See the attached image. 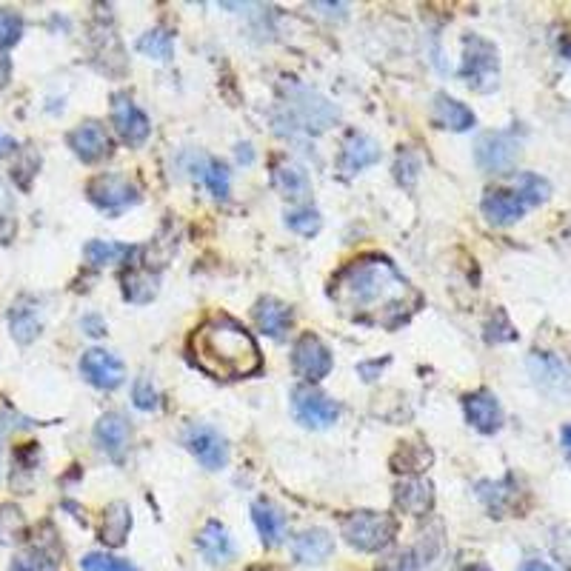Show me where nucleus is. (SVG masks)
Listing matches in <instances>:
<instances>
[{"label":"nucleus","mask_w":571,"mask_h":571,"mask_svg":"<svg viewBox=\"0 0 571 571\" xmlns=\"http://www.w3.org/2000/svg\"><path fill=\"white\" fill-rule=\"evenodd\" d=\"M329 297L349 320L386 329L406 323L420 306V295L412 283L394 269L392 260L380 255L346 263L332 280Z\"/></svg>","instance_id":"obj_1"},{"label":"nucleus","mask_w":571,"mask_h":571,"mask_svg":"<svg viewBox=\"0 0 571 571\" xmlns=\"http://www.w3.org/2000/svg\"><path fill=\"white\" fill-rule=\"evenodd\" d=\"M189 352L200 372L217 380H240L260 369V349L237 320L226 315L209 317L200 323L189 340Z\"/></svg>","instance_id":"obj_2"},{"label":"nucleus","mask_w":571,"mask_h":571,"mask_svg":"<svg viewBox=\"0 0 571 571\" xmlns=\"http://www.w3.org/2000/svg\"><path fill=\"white\" fill-rule=\"evenodd\" d=\"M552 195V183L534 172L517 175L512 189H489L483 195V215L494 226H512L520 217L526 215V209L546 203Z\"/></svg>","instance_id":"obj_3"},{"label":"nucleus","mask_w":571,"mask_h":571,"mask_svg":"<svg viewBox=\"0 0 571 571\" xmlns=\"http://www.w3.org/2000/svg\"><path fill=\"white\" fill-rule=\"evenodd\" d=\"M340 534L357 552H383L397 537V520L386 512H352L340 520Z\"/></svg>","instance_id":"obj_4"},{"label":"nucleus","mask_w":571,"mask_h":571,"mask_svg":"<svg viewBox=\"0 0 571 571\" xmlns=\"http://www.w3.org/2000/svg\"><path fill=\"white\" fill-rule=\"evenodd\" d=\"M460 78L472 86L474 92L489 95L500 83V55L492 40L480 35L463 38V63H460Z\"/></svg>","instance_id":"obj_5"},{"label":"nucleus","mask_w":571,"mask_h":571,"mask_svg":"<svg viewBox=\"0 0 571 571\" xmlns=\"http://www.w3.org/2000/svg\"><path fill=\"white\" fill-rule=\"evenodd\" d=\"M526 369L532 375L534 386L554 403H569L571 400V372L560 357L549 352H532L526 360Z\"/></svg>","instance_id":"obj_6"},{"label":"nucleus","mask_w":571,"mask_h":571,"mask_svg":"<svg viewBox=\"0 0 571 571\" xmlns=\"http://www.w3.org/2000/svg\"><path fill=\"white\" fill-rule=\"evenodd\" d=\"M520 155V140L512 132H486L474 143V160L489 175L512 172Z\"/></svg>","instance_id":"obj_7"},{"label":"nucleus","mask_w":571,"mask_h":571,"mask_svg":"<svg viewBox=\"0 0 571 571\" xmlns=\"http://www.w3.org/2000/svg\"><path fill=\"white\" fill-rule=\"evenodd\" d=\"M289 112L295 115L300 129L315 132V135L317 132H326L337 120V115H340L329 100L320 98L312 89L297 86V83H289Z\"/></svg>","instance_id":"obj_8"},{"label":"nucleus","mask_w":571,"mask_h":571,"mask_svg":"<svg viewBox=\"0 0 571 571\" xmlns=\"http://www.w3.org/2000/svg\"><path fill=\"white\" fill-rule=\"evenodd\" d=\"M86 195L100 212L112 217L123 215L129 206H135L140 200L138 186L129 178H123V175H98L86 186Z\"/></svg>","instance_id":"obj_9"},{"label":"nucleus","mask_w":571,"mask_h":571,"mask_svg":"<svg viewBox=\"0 0 571 571\" xmlns=\"http://www.w3.org/2000/svg\"><path fill=\"white\" fill-rule=\"evenodd\" d=\"M292 409H295L297 423H303L306 429H329L340 417V406L335 400H329L326 394L317 392L312 386H295Z\"/></svg>","instance_id":"obj_10"},{"label":"nucleus","mask_w":571,"mask_h":571,"mask_svg":"<svg viewBox=\"0 0 571 571\" xmlns=\"http://www.w3.org/2000/svg\"><path fill=\"white\" fill-rule=\"evenodd\" d=\"M292 366H295L297 377H303L306 383H317L323 377H329L335 360L329 346L317 335H303L292 349Z\"/></svg>","instance_id":"obj_11"},{"label":"nucleus","mask_w":571,"mask_h":571,"mask_svg":"<svg viewBox=\"0 0 571 571\" xmlns=\"http://www.w3.org/2000/svg\"><path fill=\"white\" fill-rule=\"evenodd\" d=\"M186 449L195 454L197 460L209 469V472H217L229 463V443L220 432H215L212 426H203V423H195L186 429V437H183Z\"/></svg>","instance_id":"obj_12"},{"label":"nucleus","mask_w":571,"mask_h":571,"mask_svg":"<svg viewBox=\"0 0 571 571\" xmlns=\"http://www.w3.org/2000/svg\"><path fill=\"white\" fill-rule=\"evenodd\" d=\"M112 123H115V129H118V135L123 143H129V146H143L146 140H149V132H152V123L149 118L143 115L138 109V103L129 98L126 92H118L115 98H112Z\"/></svg>","instance_id":"obj_13"},{"label":"nucleus","mask_w":571,"mask_h":571,"mask_svg":"<svg viewBox=\"0 0 571 571\" xmlns=\"http://www.w3.org/2000/svg\"><path fill=\"white\" fill-rule=\"evenodd\" d=\"M80 375L86 377L92 386L103 389V392H112V389H118L120 383H123L126 369H123V363L115 355H109L103 349H92V352H86V355L80 357Z\"/></svg>","instance_id":"obj_14"},{"label":"nucleus","mask_w":571,"mask_h":571,"mask_svg":"<svg viewBox=\"0 0 571 571\" xmlns=\"http://www.w3.org/2000/svg\"><path fill=\"white\" fill-rule=\"evenodd\" d=\"M463 412H466V420H469L480 434H494L503 429L500 400H497L492 392H486V389L466 394V397H463Z\"/></svg>","instance_id":"obj_15"},{"label":"nucleus","mask_w":571,"mask_h":571,"mask_svg":"<svg viewBox=\"0 0 571 571\" xmlns=\"http://www.w3.org/2000/svg\"><path fill=\"white\" fill-rule=\"evenodd\" d=\"M69 146L83 163H100V160L112 155V140L106 135V129L95 120L80 123L78 129H72L69 132Z\"/></svg>","instance_id":"obj_16"},{"label":"nucleus","mask_w":571,"mask_h":571,"mask_svg":"<svg viewBox=\"0 0 571 571\" xmlns=\"http://www.w3.org/2000/svg\"><path fill=\"white\" fill-rule=\"evenodd\" d=\"M129 437H132V429H129L126 417L118 412L103 414L98 420V426H95V440H98V446L106 452V457H112L115 463H123V460H126Z\"/></svg>","instance_id":"obj_17"},{"label":"nucleus","mask_w":571,"mask_h":571,"mask_svg":"<svg viewBox=\"0 0 571 571\" xmlns=\"http://www.w3.org/2000/svg\"><path fill=\"white\" fill-rule=\"evenodd\" d=\"M332 552H335V537L326 529H306L292 543V554L303 566H320L332 557Z\"/></svg>","instance_id":"obj_18"},{"label":"nucleus","mask_w":571,"mask_h":571,"mask_svg":"<svg viewBox=\"0 0 571 571\" xmlns=\"http://www.w3.org/2000/svg\"><path fill=\"white\" fill-rule=\"evenodd\" d=\"M252 315H255L257 329L272 340H283L292 326V309L286 303H280L277 297H260Z\"/></svg>","instance_id":"obj_19"},{"label":"nucleus","mask_w":571,"mask_h":571,"mask_svg":"<svg viewBox=\"0 0 571 571\" xmlns=\"http://www.w3.org/2000/svg\"><path fill=\"white\" fill-rule=\"evenodd\" d=\"M394 503L412 517H423V514L432 512L434 506V489L429 480H420V477H409L403 483L394 486Z\"/></svg>","instance_id":"obj_20"},{"label":"nucleus","mask_w":571,"mask_h":571,"mask_svg":"<svg viewBox=\"0 0 571 571\" xmlns=\"http://www.w3.org/2000/svg\"><path fill=\"white\" fill-rule=\"evenodd\" d=\"M377 160H380V143L369 135H352L343 143V152H340V172L357 175L366 166H375Z\"/></svg>","instance_id":"obj_21"},{"label":"nucleus","mask_w":571,"mask_h":571,"mask_svg":"<svg viewBox=\"0 0 571 571\" xmlns=\"http://www.w3.org/2000/svg\"><path fill=\"white\" fill-rule=\"evenodd\" d=\"M432 118L440 129H449V132H469L474 126L472 109L457 98H449L446 92L434 95Z\"/></svg>","instance_id":"obj_22"},{"label":"nucleus","mask_w":571,"mask_h":571,"mask_svg":"<svg viewBox=\"0 0 571 571\" xmlns=\"http://www.w3.org/2000/svg\"><path fill=\"white\" fill-rule=\"evenodd\" d=\"M9 329H12V337L18 340L20 346L32 343L43 329V315H40L38 303L29 300V297H20L18 303L9 309Z\"/></svg>","instance_id":"obj_23"},{"label":"nucleus","mask_w":571,"mask_h":571,"mask_svg":"<svg viewBox=\"0 0 571 571\" xmlns=\"http://www.w3.org/2000/svg\"><path fill=\"white\" fill-rule=\"evenodd\" d=\"M197 549L200 554L209 560V563H215V566H223V563H229L232 557H235V543H232V537L229 532L217 523V520H209L200 534H197Z\"/></svg>","instance_id":"obj_24"},{"label":"nucleus","mask_w":571,"mask_h":571,"mask_svg":"<svg viewBox=\"0 0 571 571\" xmlns=\"http://www.w3.org/2000/svg\"><path fill=\"white\" fill-rule=\"evenodd\" d=\"M120 283H123V297H126L129 303L143 306V303L155 300V295H158L160 275L158 272H152V269L143 263V266L126 269V272L120 275Z\"/></svg>","instance_id":"obj_25"},{"label":"nucleus","mask_w":571,"mask_h":571,"mask_svg":"<svg viewBox=\"0 0 571 571\" xmlns=\"http://www.w3.org/2000/svg\"><path fill=\"white\" fill-rule=\"evenodd\" d=\"M252 517H255L257 532H260L266 546L275 549V546L283 543V537H286V514L280 512L272 500H257L255 506H252Z\"/></svg>","instance_id":"obj_26"},{"label":"nucleus","mask_w":571,"mask_h":571,"mask_svg":"<svg viewBox=\"0 0 571 571\" xmlns=\"http://www.w3.org/2000/svg\"><path fill=\"white\" fill-rule=\"evenodd\" d=\"M129 529H132V509H129V503H123V500L109 503V506H106V512H103L100 540H103L106 546L118 549V546L126 543Z\"/></svg>","instance_id":"obj_27"},{"label":"nucleus","mask_w":571,"mask_h":571,"mask_svg":"<svg viewBox=\"0 0 571 571\" xmlns=\"http://www.w3.org/2000/svg\"><path fill=\"white\" fill-rule=\"evenodd\" d=\"M477 497L489 506L494 517H503L517 503V483H514V477L497 480V483L483 480V483H477Z\"/></svg>","instance_id":"obj_28"},{"label":"nucleus","mask_w":571,"mask_h":571,"mask_svg":"<svg viewBox=\"0 0 571 571\" xmlns=\"http://www.w3.org/2000/svg\"><path fill=\"white\" fill-rule=\"evenodd\" d=\"M272 183H275V189L286 200H306L309 192H312L309 175L300 166H295V163H277Z\"/></svg>","instance_id":"obj_29"},{"label":"nucleus","mask_w":571,"mask_h":571,"mask_svg":"<svg viewBox=\"0 0 571 571\" xmlns=\"http://www.w3.org/2000/svg\"><path fill=\"white\" fill-rule=\"evenodd\" d=\"M138 249L135 246H126V243H109V240H89L83 246V255L89 260V266H112V263H123L135 255Z\"/></svg>","instance_id":"obj_30"},{"label":"nucleus","mask_w":571,"mask_h":571,"mask_svg":"<svg viewBox=\"0 0 571 571\" xmlns=\"http://www.w3.org/2000/svg\"><path fill=\"white\" fill-rule=\"evenodd\" d=\"M9 571H60V563L49 549L32 546V549H23L20 554H15Z\"/></svg>","instance_id":"obj_31"},{"label":"nucleus","mask_w":571,"mask_h":571,"mask_svg":"<svg viewBox=\"0 0 571 571\" xmlns=\"http://www.w3.org/2000/svg\"><path fill=\"white\" fill-rule=\"evenodd\" d=\"M394 472L420 474L432 466V452L426 446H403L400 452L392 457Z\"/></svg>","instance_id":"obj_32"},{"label":"nucleus","mask_w":571,"mask_h":571,"mask_svg":"<svg viewBox=\"0 0 571 571\" xmlns=\"http://www.w3.org/2000/svg\"><path fill=\"white\" fill-rule=\"evenodd\" d=\"M138 52L146 55V58L169 60L175 55V40H172V35L166 29H152V32H146L138 40Z\"/></svg>","instance_id":"obj_33"},{"label":"nucleus","mask_w":571,"mask_h":571,"mask_svg":"<svg viewBox=\"0 0 571 571\" xmlns=\"http://www.w3.org/2000/svg\"><path fill=\"white\" fill-rule=\"evenodd\" d=\"M23 537H26V517H23V512L12 503L0 506V543L9 546V543L23 540Z\"/></svg>","instance_id":"obj_34"},{"label":"nucleus","mask_w":571,"mask_h":571,"mask_svg":"<svg viewBox=\"0 0 571 571\" xmlns=\"http://www.w3.org/2000/svg\"><path fill=\"white\" fill-rule=\"evenodd\" d=\"M286 226L297 232V235L303 237H312L320 232V226H323V217L317 209L312 206H303V209H295V212H286Z\"/></svg>","instance_id":"obj_35"},{"label":"nucleus","mask_w":571,"mask_h":571,"mask_svg":"<svg viewBox=\"0 0 571 571\" xmlns=\"http://www.w3.org/2000/svg\"><path fill=\"white\" fill-rule=\"evenodd\" d=\"M200 178L206 180L209 192L215 197H229V169H226V163H220V160H206Z\"/></svg>","instance_id":"obj_36"},{"label":"nucleus","mask_w":571,"mask_h":571,"mask_svg":"<svg viewBox=\"0 0 571 571\" xmlns=\"http://www.w3.org/2000/svg\"><path fill=\"white\" fill-rule=\"evenodd\" d=\"M23 35V18L15 9H0V52L12 49Z\"/></svg>","instance_id":"obj_37"},{"label":"nucleus","mask_w":571,"mask_h":571,"mask_svg":"<svg viewBox=\"0 0 571 571\" xmlns=\"http://www.w3.org/2000/svg\"><path fill=\"white\" fill-rule=\"evenodd\" d=\"M15 235V197L9 192V186L0 180V240L9 243Z\"/></svg>","instance_id":"obj_38"},{"label":"nucleus","mask_w":571,"mask_h":571,"mask_svg":"<svg viewBox=\"0 0 571 571\" xmlns=\"http://www.w3.org/2000/svg\"><path fill=\"white\" fill-rule=\"evenodd\" d=\"M80 569L83 571H138L129 560H120V557H112V554H100L92 552L86 554L80 560Z\"/></svg>","instance_id":"obj_39"},{"label":"nucleus","mask_w":571,"mask_h":571,"mask_svg":"<svg viewBox=\"0 0 571 571\" xmlns=\"http://www.w3.org/2000/svg\"><path fill=\"white\" fill-rule=\"evenodd\" d=\"M486 340H489V343H512V340H517V332H514V326L503 312H494V315L489 317V323H486Z\"/></svg>","instance_id":"obj_40"},{"label":"nucleus","mask_w":571,"mask_h":571,"mask_svg":"<svg viewBox=\"0 0 571 571\" xmlns=\"http://www.w3.org/2000/svg\"><path fill=\"white\" fill-rule=\"evenodd\" d=\"M132 400H135V406H138L140 412H152V409H158V392H155V386H152V377L140 375L135 380V386H132Z\"/></svg>","instance_id":"obj_41"},{"label":"nucleus","mask_w":571,"mask_h":571,"mask_svg":"<svg viewBox=\"0 0 571 571\" xmlns=\"http://www.w3.org/2000/svg\"><path fill=\"white\" fill-rule=\"evenodd\" d=\"M394 175L397 180L406 186V189H412L414 183H417V175H420V160L414 158L412 152H403L397 163H394Z\"/></svg>","instance_id":"obj_42"},{"label":"nucleus","mask_w":571,"mask_h":571,"mask_svg":"<svg viewBox=\"0 0 571 571\" xmlns=\"http://www.w3.org/2000/svg\"><path fill=\"white\" fill-rule=\"evenodd\" d=\"M80 329L89 337H103L106 335V320L100 315H86L80 320Z\"/></svg>","instance_id":"obj_43"},{"label":"nucleus","mask_w":571,"mask_h":571,"mask_svg":"<svg viewBox=\"0 0 571 571\" xmlns=\"http://www.w3.org/2000/svg\"><path fill=\"white\" fill-rule=\"evenodd\" d=\"M237 160H240V163H252V160H255L252 143H240V146H237Z\"/></svg>","instance_id":"obj_44"},{"label":"nucleus","mask_w":571,"mask_h":571,"mask_svg":"<svg viewBox=\"0 0 571 571\" xmlns=\"http://www.w3.org/2000/svg\"><path fill=\"white\" fill-rule=\"evenodd\" d=\"M380 366H383V363H363V366H357V372L363 375V380H375V372Z\"/></svg>","instance_id":"obj_45"},{"label":"nucleus","mask_w":571,"mask_h":571,"mask_svg":"<svg viewBox=\"0 0 571 571\" xmlns=\"http://www.w3.org/2000/svg\"><path fill=\"white\" fill-rule=\"evenodd\" d=\"M520 571H554L549 563H543V560H526L523 566H520Z\"/></svg>","instance_id":"obj_46"},{"label":"nucleus","mask_w":571,"mask_h":571,"mask_svg":"<svg viewBox=\"0 0 571 571\" xmlns=\"http://www.w3.org/2000/svg\"><path fill=\"white\" fill-rule=\"evenodd\" d=\"M560 443H563V452L571 457V423L563 426V432H560Z\"/></svg>","instance_id":"obj_47"},{"label":"nucleus","mask_w":571,"mask_h":571,"mask_svg":"<svg viewBox=\"0 0 571 571\" xmlns=\"http://www.w3.org/2000/svg\"><path fill=\"white\" fill-rule=\"evenodd\" d=\"M12 149H15V140L3 138V135H0V158H3V155H9Z\"/></svg>","instance_id":"obj_48"},{"label":"nucleus","mask_w":571,"mask_h":571,"mask_svg":"<svg viewBox=\"0 0 571 571\" xmlns=\"http://www.w3.org/2000/svg\"><path fill=\"white\" fill-rule=\"evenodd\" d=\"M9 80V60L6 58H0V86Z\"/></svg>","instance_id":"obj_49"},{"label":"nucleus","mask_w":571,"mask_h":571,"mask_svg":"<svg viewBox=\"0 0 571 571\" xmlns=\"http://www.w3.org/2000/svg\"><path fill=\"white\" fill-rule=\"evenodd\" d=\"M560 55L566 60H571V38H566L563 43H560Z\"/></svg>","instance_id":"obj_50"},{"label":"nucleus","mask_w":571,"mask_h":571,"mask_svg":"<svg viewBox=\"0 0 571 571\" xmlns=\"http://www.w3.org/2000/svg\"><path fill=\"white\" fill-rule=\"evenodd\" d=\"M0 443H3V426H0ZM3 452V449H0Z\"/></svg>","instance_id":"obj_51"}]
</instances>
